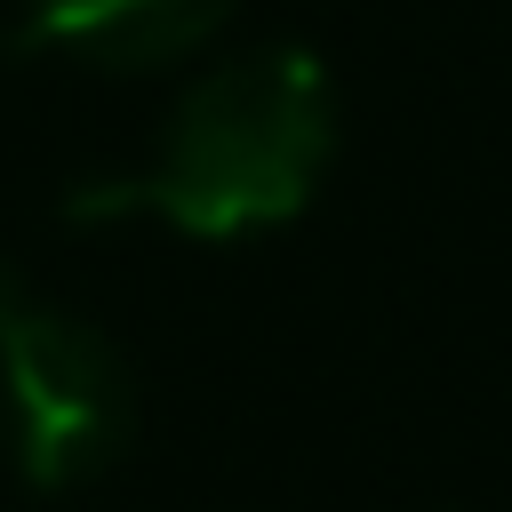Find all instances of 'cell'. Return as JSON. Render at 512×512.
<instances>
[{
  "label": "cell",
  "instance_id": "3",
  "mask_svg": "<svg viewBox=\"0 0 512 512\" xmlns=\"http://www.w3.org/2000/svg\"><path fill=\"white\" fill-rule=\"evenodd\" d=\"M232 16V0H24V48L96 72H168Z\"/></svg>",
  "mask_w": 512,
  "mask_h": 512
},
{
  "label": "cell",
  "instance_id": "1",
  "mask_svg": "<svg viewBox=\"0 0 512 512\" xmlns=\"http://www.w3.org/2000/svg\"><path fill=\"white\" fill-rule=\"evenodd\" d=\"M336 152V88L312 48H240L200 72L160 120V152L128 184H80L72 216L112 224L120 208H152L192 240H248L320 192Z\"/></svg>",
  "mask_w": 512,
  "mask_h": 512
},
{
  "label": "cell",
  "instance_id": "2",
  "mask_svg": "<svg viewBox=\"0 0 512 512\" xmlns=\"http://www.w3.org/2000/svg\"><path fill=\"white\" fill-rule=\"evenodd\" d=\"M0 424L8 456L40 488L96 480L136 432V384L104 328L48 304L0 256Z\"/></svg>",
  "mask_w": 512,
  "mask_h": 512
}]
</instances>
